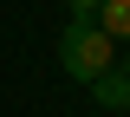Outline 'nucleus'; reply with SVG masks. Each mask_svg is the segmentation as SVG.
<instances>
[{
  "label": "nucleus",
  "mask_w": 130,
  "mask_h": 117,
  "mask_svg": "<svg viewBox=\"0 0 130 117\" xmlns=\"http://www.w3.org/2000/svg\"><path fill=\"white\" fill-rule=\"evenodd\" d=\"M117 39L98 26V20H72L59 33V65H65V78H78V85H91V78H104V72L117 65Z\"/></svg>",
  "instance_id": "1"
},
{
  "label": "nucleus",
  "mask_w": 130,
  "mask_h": 117,
  "mask_svg": "<svg viewBox=\"0 0 130 117\" xmlns=\"http://www.w3.org/2000/svg\"><path fill=\"white\" fill-rule=\"evenodd\" d=\"M91 104H104V111H130V72L111 65L104 78H91Z\"/></svg>",
  "instance_id": "2"
},
{
  "label": "nucleus",
  "mask_w": 130,
  "mask_h": 117,
  "mask_svg": "<svg viewBox=\"0 0 130 117\" xmlns=\"http://www.w3.org/2000/svg\"><path fill=\"white\" fill-rule=\"evenodd\" d=\"M98 26L124 46V39H130V0H98Z\"/></svg>",
  "instance_id": "3"
},
{
  "label": "nucleus",
  "mask_w": 130,
  "mask_h": 117,
  "mask_svg": "<svg viewBox=\"0 0 130 117\" xmlns=\"http://www.w3.org/2000/svg\"><path fill=\"white\" fill-rule=\"evenodd\" d=\"M65 13L72 20H98V0H65Z\"/></svg>",
  "instance_id": "4"
},
{
  "label": "nucleus",
  "mask_w": 130,
  "mask_h": 117,
  "mask_svg": "<svg viewBox=\"0 0 130 117\" xmlns=\"http://www.w3.org/2000/svg\"><path fill=\"white\" fill-rule=\"evenodd\" d=\"M117 65H124V72H130V39H124V52H117Z\"/></svg>",
  "instance_id": "5"
},
{
  "label": "nucleus",
  "mask_w": 130,
  "mask_h": 117,
  "mask_svg": "<svg viewBox=\"0 0 130 117\" xmlns=\"http://www.w3.org/2000/svg\"><path fill=\"white\" fill-rule=\"evenodd\" d=\"M124 117H130V111H124Z\"/></svg>",
  "instance_id": "6"
}]
</instances>
